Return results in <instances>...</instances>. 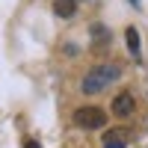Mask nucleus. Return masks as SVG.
Segmentation results:
<instances>
[{
	"label": "nucleus",
	"mask_w": 148,
	"mask_h": 148,
	"mask_svg": "<svg viewBox=\"0 0 148 148\" xmlns=\"http://www.w3.org/2000/svg\"><path fill=\"white\" fill-rule=\"evenodd\" d=\"M74 125L83 130H101L107 125V113L101 107H77L74 110Z\"/></svg>",
	"instance_id": "f03ea898"
},
{
	"label": "nucleus",
	"mask_w": 148,
	"mask_h": 148,
	"mask_svg": "<svg viewBox=\"0 0 148 148\" xmlns=\"http://www.w3.org/2000/svg\"><path fill=\"white\" fill-rule=\"evenodd\" d=\"M133 110H136V98H133L130 92H119V95L113 98V116H119V119H130Z\"/></svg>",
	"instance_id": "7ed1b4c3"
},
{
	"label": "nucleus",
	"mask_w": 148,
	"mask_h": 148,
	"mask_svg": "<svg viewBox=\"0 0 148 148\" xmlns=\"http://www.w3.org/2000/svg\"><path fill=\"white\" fill-rule=\"evenodd\" d=\"M119 77H121V68H119L116 62H101V65H95V68L86 71L80 89H83L86 95H98V92H104L110 83H116Z\"/></svg>",
	"instance_id": "f257e3e1"
},
{
	"label": "nucleus",
	"mask_w": 148,
	"mask_h": 148,
	"mask_svg": "<svg viewBox=\"0 0 148 148\" xmlns=\"http://www.w3.org/2000/svg\"><path fill=\"white\" fill-rule=\"evenodd\" d=\"M92 33L98 36V39H95V47H107V45H110V33H107V27L95 24V27H92Z\"/></svg>",
	"instance_id": "0eeeda50"
},
{
	"label": "nucleus",
	"mask_w": 148,
	"mask_h": 148,
	"mask_svg": "<svg viewBox=\"0 0 148 148\" xmlns=\"http://www.w3.org/2000/svg\"><path fill=\"white\" fill-rule=\"evenodd\" d=\"M125 39H127V51H130L133 56H139V33H136V27H127Z\"/></svg>",
	"instance_id": "423d86ee"
},
{
	"label": "nucleus",
	"mask_w": 148,
	"mask_h": 148,
	"mask_svg": "<svg viewBox=\"0 0 148 148\" xmlns=\"http://www.w3.org/2000/svg\"><path fill=\"white\" fill-rule=\"evenodd\" d=\"M130 3H133V6H139V0H130Z\"/></svg>",
	"instance_id": "1a4fd4ad"
},
{
	"label": "nucleus",
	"mask_w": 148,
	"mask_h": 148,
	"mask_svg": "<svg viewBox=\"0 0 148 148\" xmlns=\"http://www.w3.org/2000/svg\"><path fill=\"white\" fill-rule=\"evenodd\" d=\"M74 12H77V0H53V15L71 18Z\"/></svg>",
	"instance_id": "20e7f679"
},
{
	"label": "nucleus",
	"mask_w": 148,
	"mask_h": 148,
	"mask_svg": "<svg viewBox=\"0 0 148 148\" xmlns=\"http://www.w3.org/2000/svg\"><path fill=\"white\" fill-rule=\"evenodd\" d=\"M125 133L127 130H110L104 136V148H125Z\"/></svg>",
	"instance_id": "39448f33"
},
{
	"label": "nucleus",
	"mask_w": 148,
	"mask_h": 148,
	"mask_svg": "<svg viewBox=\"0 0 148 148\" xmlns=\"http://www.w3.org/2000/svg\"><path fill=\"white\" fill-rule=\"evenodd\" d=\"M24 148H42V145L36 142V139H27V142H24Z\"/></svg>",
	"instance_id": "6e6552de"
}]
</instances>
